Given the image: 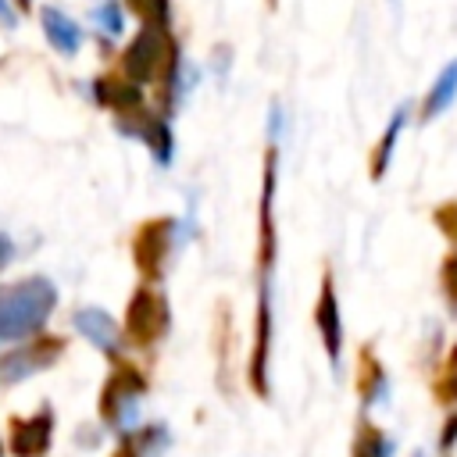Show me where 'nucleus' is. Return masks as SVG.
Instances as JSON below:
<instances>
[{
  "label": "nucleus",
  "mask_w": 457,
  "mask_h": 457,
  "mask_svg": "<svg viewBox=\"0 0 457 457\" xmlns=\"http://www.w3.org/2000/svg\"><path fill=\"white\" fill-rule=\"evenodd\" d=\"M57 303V289L46 278H25L0 289V339H21L46 325Z\"/></svg>",
  "instance_id": "nucleus-1"
},
{
  "label": "nucleus",
  "mask_w": 457,
  "mask_h": 457,
  "mask_svg": "<svg viewBox=\"0 0 457 457\" xmlns=\"http://www.w3.org/2000/svg\"><path fill=\"white\" fill-rule=\"evenodd\" d=\"M389 453H393L389 439H386L371 421H361L357 443H353V457H389Z\"/></svg>",
  "instance_id": "nucleus-18"
},
{
  "label": "nucleus",
  "mask_w": 457,
  "mask_h": 457,
  "mask_svg": "<svg viewBox=\"0 0 457 457\" xmlns=\"http://www.w3.org/2000/svg\"><path fill=\"white\" fill-rule=\"evenodd\" d=\"M453 96H457V61H450V64L439 71V79L428 86V93H425V100H421V118H425V121L436 118L439 111L450 107Z\"/></svg>",
  "instance_id": "nucleus-14"
},
{
  "label": "nucleus",
  "mask_w": 457,
  "mask_h": 457,
  "mask_svg": "<svg viewBox=\"0 0 457 457\" xmlns=\"http://www.w3.org/2000/svg\"><path fill=\"white\" fill-rule=\"evenodd\" d=\"M164 332H168V300L157 289L139 286L125 311V336L136 346H154Z\"/></svg>",
  "instance_id": "nucleus-4"
},
{
  "label": "nucleus",
  "mask_w": 457,
  "mask_h": 457,
  "mask_svg": "<svg viewBox=\"0 0 457 457\" xmlns=\"http://www.w3.org/2000/svg\"><path fill=\"white\" fill-rule=\"evenodd\" d=\"M314 325L321 332L325 353L332 364H339V350H343V318H339V303H336V286H332V271L321 275V293L314 303Z\"/></svg>",
  "instance_id": "nucleus-8"
},
{
  "label": "nucleus",
  "mask_w": 457,
  "mask_h": 457,
  "mask_svg": "<svg viewBox=\"0 0 457 457\" xmlns=\"http://www.w3.org/2000/svg\"><path fill=\"white\" fill-rule=\"evenodd\" d=\"M96 100L114 107L118 114H129V111H139L143 93H139V86H132L125 79H100L96 82Z\"/></svg>",
  "instance_id": "nucleus-12"
},
{
  "label": "nucleus",
  "mask_w": 457,
  "mask_h": 457,
  "mask_svg": "<svg viewBox=\"0 0 457 457\" xmlns=\"http://www.w3.org/2000/svg\"><path fill=\"white\" fill-rule=\"evenodd\" d=\"M75 328H79L93 346H100L104 353L118 357V325L111 321V314H104V311H96V307H82V311L75 314Z\"/></svg>",
  "instance_id": "nucleus-10"
},
{
  "label": "nucleus",
  "mask_w": 457,
  "mask_h": 457,
  "mask_svg": "<svg viewBox=\"0 0 457 457\" xmlns=\"http://www.w3.org/2000/svg\"><path fill=\"white\" fill-rule=\"evenodd\" d=\"M129 7H132L146 25H164V21H168V0H129Z\"/></svg>",
  "instance_id": "nucleus-19"
},
{
  "label": "nucleus",
  "mask_w": 457,
  "mask_h": 457,
  "mask_svg": "<svg viewBox=\"0 0 457 457\" xmlns=\"http://www.w3.org/2000/svg\"><path fill=\"white\" fill-rule=\"evenodd\" d=\"M43 32H46V39H50L61 54H75L79 43H82L79 25H75L68 14H61L57 7H43Z\"/></svg>",
  "instance_id": "nucleus-11"
},
{
  "label": "nucleus",
  "mask_w": 457,
  "mask_h": 457,
  "mask_svg": "<svg viewBox=\"0 0 457 457\" xmlns=\"http://www.w3.org/2000/svg\"><path fill=\"white\" fill-rule=\"evenodd\" d=\"M61 350H64L61 336L32 339V343H25V346H18V350L0 357V375H4V382H18V378H25V375H32L39 368H50L61 357Z\"/></svg>",
  "instance_id": "nucleus-6"
},
{
  "label": "nucleus",
  "mask_w": 457,
  "mask_h": 457,
  "mask_svg": "<svg viewBox=\"0 0 457 457\" xmlns=\"http://www.w3.org/2000/svg\"><path fill=\"white\" fill-rule=\"evenodd\" d=\"M357 393L364 403H375L386 393V375L371 346H361V357H357Z\"/></svg>",
  "instance_id": "nucleus-13"
},
{
  "label": "nucleus",
  "mask_w": 457,
  "mask_h": 457,
  "mask_svg": "<svg viewBox=\"0 0 457 457\" xmlns=\"http://www.w3.org/2000/svg\"><path fill=\"white\" fill-rule=\"evenodd\" d=\"M143 393H146L143 371H139L136 364H129V361H114V371L107 375V382H104V389H100V418H104V425L121 428V425L132 418L136 400H139Z\"/></svg>",
  "instance_id": "nucleus-3"
},
{
  "label": "nucleus",
  "mask_w": 457,
  "mask_h": 457,
  "mask_svg": "<svg viewBox=\"0 0 457 457\" xmlns=\"http://www.w3.org/2000/svg\"><path fill=\"white\" fill-rule=\"evenodd\" d=\"M453 439H457V414H450V421H446V428H443V439H439V450L450 453Z\"/></svg>",
  "instance_id": "nucleus-23"
},
{
  "label": "nucleus",
  "mask_w": 457,
  "mask_h": 457,
  "mask_svg": "<svg viewBox=\"0 0 457 457\" xmlns=\"http://www.w3.org/2000/svg\"><path fill=\"white\" fill-rule=\"evenodd\" d=\"M403 107L393 114V121L386 125V132H382V139H378V146L371 150V161H368V175L371 179H382L386 175V168H389V157H393V146H396V139H400V129H403Z\"/></svg>",
  "instance_id": "nucleus-15"
},
{
  "label": "nucleus",
  "mask_w": 457,
  "mask_h": 457,
  "mask_svg": "<svg viewBox=\"0 0 457 457\" xmlns=\"http://www.w3.org/2000/svg\"><path fill=\"white\" fill-rule=\"evenodd\" d=\"M0 21H7V25H11V21H14V14H11V11H7V4H4V0H0Z\"/></svg>",
  "instance_id": "nucleus-25"
},
{
  "label": "nucleus",
  "mask_w": 457,
  "mask_h": 457,
  "mask_svg": "<svg viewBox=\"0 0 457 457\" xmlns=\"http://www.w3.org/2000/svg\"><path fill=\"white\" fill-rule=\"evenodd\" d=\"M164 446V428L161 425H150V428H139L132 436H125L114 450V457H143L150 450H161Z\"/></svg>",
  "instance_id": "nucleus-16"
},
{
  "label": "nucleus",
  "mask_w": 457,
  "mask_h": 457,
  "mask_svg": "<svg viewBox=\"0 0 457 457\" xmlns=\"http://www.w3.org/2000/svg\"><path fill=\"white\" fill-rule=\"evenodd\" d=\"M7 257H11V239H7V236H0V268L7 264Z\"/></svg>",
  "instance_id": "nucleus-24"
},
{
  "label": "nucleus",
  "mask_w": 457,
  "mask_h": 457,
  "mask_svg": "<svg viewBox=\"0 0 457 457\" xmlns=\"http://www.w3.org/2000/svg\"><path fill=\"white\" fill-rule=\"evenodd\" d=\"M179 50H175V39L164 32V25H146L132 43L129 50L121 54V68L132 82H175V61Z\"/></svg>",
  "instance_id": "nucleus-2"
},
{
  "label": "nucleus",
  "mask_w": 457,
  "mask_h": 457,
  "mask_svg": "<svg viewBox=\"0 0 457 457\" xmlns=\"http://www.w3.org/2000/svg\"><path fill=\"white\" fill-rule=\"evenodd\" d=\"M432 396H436L439 403H446V407H453V403H457V346L450 350L446 364H443V368H439V375L432 378Z\"/></svg>",
  "instance_id": "nucleus-17"
},
{
  "label": "nucleus",
  "mask_w": 457,
  "mask_h": 457,
  "mask_svg": "<svg viewBox=\"0 0 457 457\" xmlns=\"http://www.w3.org/2000/svg\"><path fill=\"white\" fill-rule=\"evenodd\" d=\"M0 457H4V450H0Z\"/></svg>",
  "instance_id": "nucleus-26"
},
{
  "label": "nucleus",
  "mask_w": 457,
  "mask_h": 457,
  "mask_svg": "<svg viewBox=\"0 0 457 457\" xmlns=\"http://www.w3.org/2000/svg\"><path fill=\"white\" fill-rule=\"evenodd\" d=\"M96 21H104V29H107V32H121V14H118V7H114V4L100 7V11H96Z\"/></svg>",
  "instance_id": "nucleus-22"
},
{
  "label": "nucleus",
  "mask_w": 457,
  "mask_h": 457,
  "mask_svg": "<svg viewBox=\"0 0 457 457\" xmlns=\"http://www.w3.org/2000/svg\"><path fill=\"white\" fill-rule=\"evenodd\" d=\"M432 221H436V228L457 246V204L450 200V204H439L436 211H432Z\"/></svg>",
  "instance_id": "nucleus-20"
},
{
  "label": "nucleus",
  "mask_w": 457,
  "mask_h": 457,
  "mask_svg": "<svg viewBox=\"0 0 457 457\" xmlns=\"http://www.w3.org/2000/svg\"><path fill=\"white\" fill-rule=\"evenodd\" d=\"M443 293H446L450 311H457V253H450L443 261Z\"/></svg>",
  "instance_id": "nucleus-21"
},
{
  "label": "nucleus",
  "mask_w": 457,
  "mask_h": 457,
  "mask_svg": "<svg viewBox=\"0 0 457 457\" xmlns=\"http://www.w3.org/2000/svg\"><path fill=\"white\" fill-rule=\"evenodd\" d=\"M171 228L175 221L171 218H150L136 228V239H132V257H136V268L146 282L161 278L164 271V261H168V246H171Z\"/></svg>",
  "instance_id": "nucleus-5"
},
{
  "label": "nucleus",
  "mask_w": 457,
  "mask_h": 457,
  "mask_svg": "<svg viewBox=\"0 0 457 457\" xmlns=\"http://www.w3.org/2000/svg\"><path fill=\"white\" fill-rule=\"evenodd\" d=\"M118 121H121V129H125V132H136V136L154 150V157H157L161 164H164V161H171V132H168V125H164L161 118L146 114V111L139 107V111L118 114Z\"/></svg>",
  "instance_id": "nucleus-9"
},
{
  "label": "nucleus",
  "mask_w": 457,
  "mask_h": 457,
  "mask_svg": "<svg viewBox=\"0 0 457 457\" xmlns=\"http://www.w3.org/2000/svg\"><path fill=\"white\" fill-rule=\"evenodd\" d=\"M50 432H54V414L50 407H39L32 418H11L7 421V443L14 457H39L50 446Z\"/></svg>",
  "instance_id": "nucleus-7"
}]
</instances>
